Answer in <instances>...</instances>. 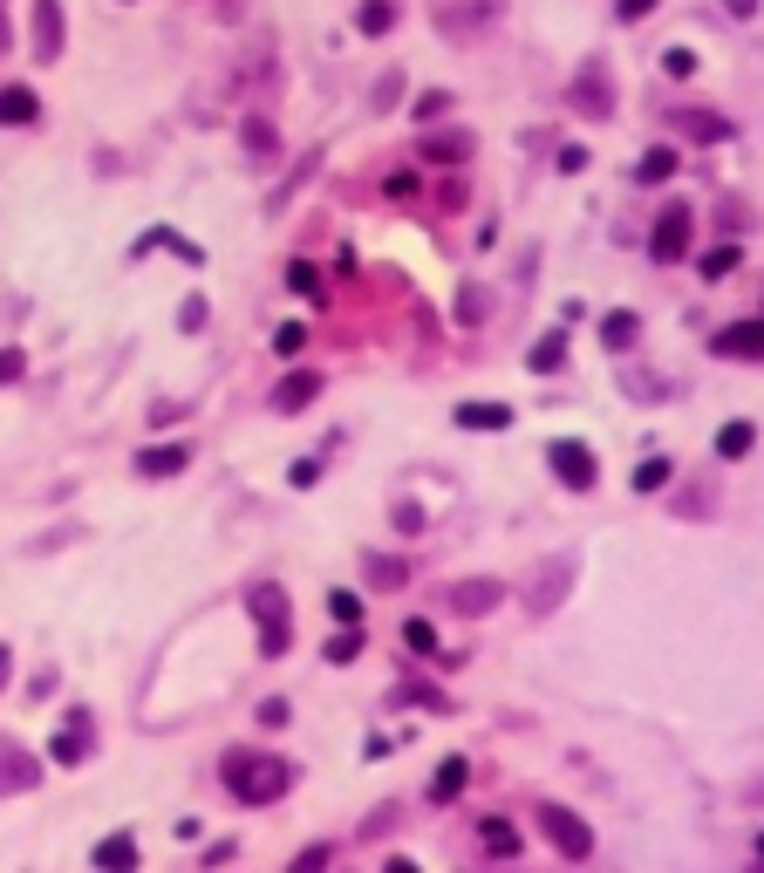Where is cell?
<instances>
[{"label":"cell","instance_id":"6da1fadb","mask_svg":"<svg viewBox=\"0 0 764 873\" xmlns=\"http://www.w3.org/2000/svg\"><path fill=\"white\" fill-rule=\"evenodd\" d=\"M226 785H232L239 805H273V798L294 785V764H280V758H232Z\"/></svg>","mask_w":764,"mask_h":873},{"label":"cell","instance_id":"7a4b0ae2","mask_svg":"<svg viewBox=\"0 0 764 873\" xmlns=\"http://www.w3.org/2000/svg\"><path fill=\"white\" fill-rule=\"evenodd\" d=\"M253 621H260V655L280 662L294 642V621H287V587H253Z\"/></svg>","mask_w":764,"mask_h":873},{"label":"cell","instance_id":"3957f363","mask_svg":"<svg viewBox=\"0 0 764 873\" xmlns=\"http://www.w3.org/2000/svg\"><path fill=\"white\" fill-rule=\"evenodd\" d=\"M539 826H546V839H553L567 860H587V853H594V833L580 826V812H567V805H539Z\"/></svg>","mask_w":764,"mask_h":873},{"label":"cell","instance_id":"277c9868","mask_svg":"<svg viewBox=\"0 0 764 873\" xmlns=\"http://www.w3.org/2000/svg\"><path fill=\"white\" fill-rule=\"evenodd\" d=\"M546 457H553V471H560V485H567V492H594L601 464H594V451H587L580 437H560V444H553Z\"/></svg>","mask_w":764,"mask_h":873},{"label":"cell","instance_id":"5b68a950","mask_svg":"<svg viewBox=\"0 0 764 873\" xmlns=\"http://www.w3.org/2000/svg\"><path fill=\"white\" fill-rule=\"evenodd\" d=\"M710 348L730 355V362H764V321H730V328L710 335Z\"/></svg>","mask_w":764,"mask_h":873},{"label":"cell","instance_id":"8992f818","mask_svg":"<svg viewBox=\"0 0 764 873\" xmlns=\"http://www.w3.org/2000/svg\"><path fill=\"white\" fill-rule=\"evenodd\" d=\"M649 253H655L662 266L689 253V212H683V205H669V212H662V226L649 232Z\"/></svg>","mask_w":764,"mask_h":873},{"label":"cell","instance_id":"52a82bcc","mask_svg":"<svg viewBox=\"0 0 764 873\" xmlns=\"http://www.w3.org/2000/svg\"><path fill=\"white\" fill-rule=\"evenodd\" d=\"M498 601H505L498 580H458V587H444V608H458V614H492Z\"/></svg>","mask_w":764,"mask_h":873},{"label":"cell","instance_id":"ba28073f","mask_svg":"<svg viewBox=\"0 0 764 873\" xmlns=\"http://www.w3.org/2000/svg\"><path fill=\"white\" fill-rule=\"evenodd\" d=\"M314 396H321V376H314V369H294V376L273 389V410H280V417H294V410H307Z\"/></svg>","mask_w":764,"mask_h":873},{"label":"cell","instance_id":"9c48e42d","mask_svg":"<svg viewBox=\"0 0 764 873\" xmlns=\"http://www.w3.org/2000/svg\"><path fill=\"white\" fill-rule=\"evenodd\" d=\"M471 151H478L471 130H430V137H423V157H430V164H471Z\"/></svg>","mask_w":764,"mask_h":873},{"label":"cell","instance_id":"30bf717a","mask_svg":"<svg viewBox=\"0 0 764 873\" xmlns=\"http://www.w3.org/2000/svg\"><path fill=\"white\" fill-rule=\"evenodd\" d=\"M573 110H587V116H608L614 110V89L601 69H580V82H573Z\"/></svg>","mask_w":764,"mask_h":873},{"label":"cell","instance_id":"8fae6325","mask_svg":"<svg viewBox=\"0 0 764 873\" xmlns=\"http://www.w3.org/2000/svg\"><path fill=\"white\" fill-rule=\"evenodd\" d=\"M35 55H41V62L62 55V7H55V0H41V7H35Z\"/></svg>","mask_w":764,"mask_h":873},{"label":"cell","instance_id":"7c38bea8","mask_svg":"<svg viewBox=\"0 0 764 873\" xmlns=\"http://www.w3.org/2000/svg\"><path fill=\"white\" fill-rule=\"evenodd\" d=\"M35 778H41V771H35V758H28V751H14V744L0 751V792H28Z\"/></svg>","mask_w":764,"mask_h":873},{"label":"cell","instance_id":"4fadbf2b","mask_svg":"<svg viewBox=\"0 0 764 873\" xmlns=\"http://www.w3.org/2000/svg\"><path fill=\"white\" fill-rule=\"evenodd\" d=\"M185 444H151V451H137V471L144 478H171V471H185Z\"/></svg>","mask_w":764,"mask_h":873},{"label":"cell","instance_id":"5bb4252c","mask_svg":"<svg viewBox=\"0 0 764 873\" xmlns=\"http://www.w3.org/2000/svg\"><path fill=\"white\" fill-rule=\"evenodd\" d=\"M35 116H41L35 89H21V82H7V89H0V123H14V130H21V123H35Z\"/></svg>","mask_w":764,"mask_h":873},{"label":"cell","instance_id":"9a60e30c","mask_svg":"<svg viewBox=\"0 0 764 873\" xmlns=\"http://www.w3.org/2000/svg\"><path fill=\"white\" fill-rule=\"evenodd\" d=\"M89 758V723H69V730H55V764H82Z\"/></svg>","mask_w":764,"mask_h":873},{"label":"cell","instance_id":"2e32d148","mask_svg":"<svg viewBox=\"0 0 764 873\" xmlns=\"http://www.w3.org/2000/svg\"><path fill=\"white\" fill-rule=\"evenodd\" d=\"M458 423H464V430H505V423H512V410H505V403H464Z\"/></svg>","mask_w":764,"mask_h":873},{"label":"cell","instance_id":"e0dca14e","mask_svg":"<svg viewBox=\"0 0 764 873\" xmlns=\"http://www.w3.org/2000/svg\"><path fill=\"white\" fill-rule=\"evenodd\" d=\"M635 335H642V321H635L628 307H614L608 321H601V342H608V348H635Z\"/></svg>","mask_w":764,"mask_h":873},{"label":"cell","instance_id":"ac0fdd59","mask_svg":"<svg viewBox=\"0 0 764 873\" xmlns=\"http://www.w3.org/2000/svg\"><path fill=\"white\" fill-rule=\"evenodd\" d=\"M464 771H471V764H464V758H444V771L430 778V798H437V805H451V798L464 792Z\"/></svg>","mask_w":764,"mask_h":873},{"label":"cell","instance_id":"d6986e66","mask_svg":"<svg viewBox=\"0 0 764 873\" xmlns=\"http://www.w3.org/2000/svg\"><path fill=\"white\" fill-rule=\"evenodd\" d=\"M355 28H362V35H389V28H396V0H362Z\"/></svg>","mask_w":764,"mask_h":873},{"label":"cell","instance_id":"ffe728a7","mask_svg":"<svg viewBox=\"0 0 764 873\" xmlns=\"http://www.w3.org/2000/svg\"><path fill=\"white\" fill-rule=\"evenodd\" d=\"M478 839H485V846H492L498 860H512V853H519V833H512V826H505V819H478Z\"/></svg>","mask_w":764,"mask_h":873},{"label":"cell","instance_id":"44dd1931","mask_svg":"<svg viewBox=\"0 0 764 873\" xmlns=\"http://www.w3.org/2000/svg\"><path fill=\"white\" fill-rule=\"evenodd\" d=\"M635 178H642V185H662V178H676V151H669V144H655V151L642 157V171H635Z\"/></svg>","mask_w":764,"mask_h":873},{"label":"cell","instance_id":"7402d4cb","mask_svg":"<svg viewBox=\"0 0 764 873\" xmlns=\"http://www.w3.org/2000/svg\"><path fill=\"white\" fill-rule=\"evenodd\" d=\"M676 123H683L689 137H730V123H724V116H710V110H676Z\"/></svg>","mask_w":764,"mask_h":873},{"label":"cell","instance_id":"603a6c76","mask_svg":"<svg viewBox=\"0 0 764 873\" xmlns=\"http://www.w3.org/2000/svg\"><path fill=\"white\" fill-rule=\"evenodd\" d=\"M96 867H137V839H103V846H96Z\"/></svg>","mask_w":764,"mask_h":873},{"label":"cell","instance_id":"cb8c5ba5","mask_svg":"<svg viewBox=\"0 0 764 873\" xmlns=\"http://www.w3.org/2000/svg\"><path fill=\"white\" fill-rule=\"evenodd\" d=\"M751 444H758V430H751V423H724V430H717V451H724V457H744Z\"/></svg>","mask_w":764,"mask_h":873},{"label":"cell","instance_id":"d4e9b609","mask_svg":"<svg viewBox=\"0 0 764 873\" xmlns=\"http://www.w3.org/2000/svg\"><path fill=\"white\" fill-rule=\"evenodd\" d=\"M669 485V457H642L635 464V492H662Z\"/></svg>","mask_w":764,"mask_h":873},{"label":"cell","instance_id":"484cf974","mask_svg":"<svg viewBox=\"0 0 764 873\" xmlns=\"http://www.w3.org/2000/svg\"><path fill=\"white\" fill-rule=\"evenodd\" d=\"M239 137H246V151H253V157H273V123H267V116H246Z\"/></svg>","mask_w":764,"mask_h":873},{"label":"cell","instance_id":"4316f807","mask_svg":"<svg viewBox=\"0 0 764 873\" xmlns=\"http://www.w3.org/2000/svg\"><path fill=\"white\" fill-rule=\"evenodd\" d=\"M526 362H533V369H560V362H567V342H560V335H546V342H533V355H526Z\"/></svg>","mask_w":764,"mask_h":873},{"label":"cell","instance_id":"83f0119b","mask_svg":"<svg viewBox=\"0 0 764 873\" xmlns=\"http://www.w3.org/2000/svg\"><path fill=\"white\" fill-rule=\"evenodd\" d=\"M696 266H703V280H724L730 266H737V246H710V253H703Z\"/></svg>","mask_w":764,"mask_h":873},{"label":"cell","instance_id":"f1b7e54d","mask_svg":"<svg viewBox=\"0 0 764 873\" xmlns=\"http://www.w3.org/2000/svg\"><path fill=\"white\" fill-rule=\"evenodd\" d=\"M328 621H342V628H355V621H362V601H355V594H328Z\"/></svg>","mask_w":764,"mask_h":873},{"label":"cell","instance_id":"f546056e","mask_svg":"<svg viewBox=\"0 0 764 873\" xmlns=\"http://www.w3.org/2000/svg\"><path fill=\"white\" fill-rule=\"evenodd\" d=\"M369 580H376V587H403V560H382V553H369Z\"/></svg>","mask_w":764,"mask_h":873},{"label":"cell","instance_id":"4dcf8cb0","mask_svg":"<svg viewBox=\"0 0 764 873\" xmlns=\"http://www.w3.org/2000/svg\"><path fill=\"white\" fill-rule=\"evenodd\" d=\"M403 642L417 648V655H437V628H430V621H410V628H403Z\"/></svg>","mask_w":764,"mask_h":873},{"label":"cell","instance_id":"1f68e13d","mask_svg":"<svg viewBox=\"0 0 764 873\" xmlns=\"http://www.w3.org/2000/svg\"><path fill=\"white\" fill-rule=\"evenodd\" d=\"M301 342H307V328H301V321H280V335H273V348H280V355H301Z\"/></svg>","mask_w":764,"mask_h":873},{"label":"cell","instance_id":"d6a6232c","mask_svg":"<svg viewBox=\"0 0 764 873\" xmlns=\"http://www.w3.org/2000/svg\"><path fill=\"white\" fill-rule=\"evenodd\" d=\"M444 110H451V96H444V89H423V96H417V116H423V123H437Z\"/></svg>","mask_w":764,"mask_h":873},{"label":"cell","instance_id":"836d02e7","mask_svg":"<svg viewBox=\"0 0 764 873\" xmlns=\"http://www.w3.org/2000/svg\"><path fill=\"white\" fill-rule=\"evenodd\" d=\"M287 287H301V294H321V273H314L307 260H294V266H287Z\"/></svg>","mask_w":764,"mask_h":873},{"label":"cell","instance_id":"e575fe53","mask_svg":"<svg viewBox=\"0 0 764 873\" xmlns=\"http://www.w3.org/2000/svg\"><path fill=\"white\" fill-rule=\"evenodd\" d=\"M355 648H362V635H355V628H342V635L328 642V662H355Z\"/></svg>","mask_w":764,"mask_h":873},{"label":"cell","instance_id":"d590c367","mask_svg":"<svg viewBox=\"0 0 764 873\" xmlns=\"http://www.w3.org/2000/svg\"><path fill=\"white\" fill-rule=\"evenodd\" d=\"M662 69H669V76H696V55H689V48H669Z\"/></svg>","mask_w":764,"mask_h":873},{"label":"cell","instance_id":"8d00e7d4","mask_svg":"<svg viewBox=\"0 0 764 873\" xmlns=\"http://www.w3.org/2000/svg\"><path fill=\"white\" fill-rule=\"evenodd\" d=\"M396 96H403V76H396V69H389V76L376 82V103H382V110H389V103H396Z\"/></svg>","mask_w":764,"mask_h":873},{"label":"cell","instance_id":"74e56055","mask_svg":"<svg viewBox=\"0 0 764 873\" xmlns=\"http://www.w3.org/2000/svg\"><path fill=\"white\" fill-rule=\"evenodd\" d=\"M260 723H267V730H280V723H287V703H280V696H267V703H260Z\"/></svg>","mask_w":764,"mask_h":873},{"label":"cell","instance_id":"f35d334b","mask_svg":"<svg viewBox=\"0 0 764 873\" xmlns=\"http://www.w3.org/2000/svg\"><path fill=\"white\" fill-rule=\"evenodd\" d=\"M21 369H28V362H21V348H0V382H14Z\"/></svg>","mask_w":764,"mask_h":873},{"label":"cell","instance_id":"ab89813d","mask_svg":"<svg viewBox=\"0 0 764 873\" xmlns=\"http://www.w3.org/2000/svg\"><path fill=\"white\" fill-rule=\"evenodd\" d=\"M458 314H464V321H478V314H485V294H478V287H464V301H458Z\"/></svg>","mask_w":764,"mask_h":873},{"label":"cell","instance_id":"60d3db41","mask_svg":"<svg viewBox=\"0 0 764 873\" xmlns=\"http://www.w3.org/2000/svg\"><path fill=\"white\" fill-rule=\"evenodd\" d=\"M649 7H655V0H621V21H642Z\"/></svg>","mask_w":764,"mask_h":873},{"label":"cell","instance_id":"b9f144b4","mask_svg":"<svg viewBox=\"0 0 764 873\" xmlns=\"http://www.w3.org/2000/svg\"><path fill=\"white\" fill-rule=\"evenodd\" d=\"M724 14H737V21H751V14H758V0H724Z\"/></svg>","mask_w":764,"mask_h":873},{"label":"cell","instance_id":"7bdbcfd3","mask_svg":"<svg viewBox=\"0 0 764 873\" xmlns=\"http://www.w3.org/2000/svg\"><path fill=\"white\" fill-rule=\"evenodd\" d=\"M0 48H7V21H0Z\"/></svg>","mask_w":764,"mask_h":873},{"label":"cell","instance_id":"ee69618b","mask_svg":"<svg viewBox=\"0 0 764 873\" xmlns=\"http://www.w3.org/2000/svg\"><path fill=\"white\" fill-rule=\"evenodd\" d=\"M758 860H764V833H758Z\"/></svg>","mask_w":764,"mask_h":873}]
</instances>
